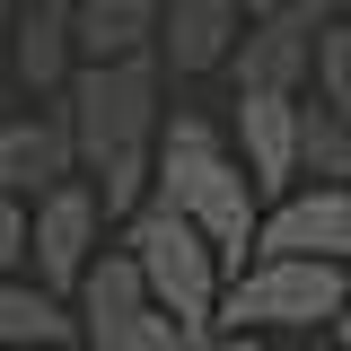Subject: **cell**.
I'll list each match as a JSON object with an SVG mask.
<instances>
[{
    "label": "cell",
    "mask_w": 351,
    "mask_h": 351,
    "mask_svg": "<svg viewBox=\"0 0 351 351\" xmlns=\"http://www.w3.org/2000/svg\"><path fill=\"white\" fill-rule=\"evenodd\" d=\"M27 272V202H0V281Z\"/></svg>",
    "instance_id": "obj_18"
},
{
    "label": "cell",
    "mask_w": 351,
    "mask_h": 351,
    "mask_svg": "<svg viewBox=\"0 0 351 351\" xmlns=\"http://www.w3.org/2000/svg\"><path fill=\"white\" fill-rule=\"evenodd\" d=\"M237 0H167L158 9V36H149V62L176 71V80H202L228 62V44H237Z\"/></svg>",
    "instance_id": "obj_9"
},
{
    "label": "cell",
    "mask_w": 351,
    "mask_h": 351,
    "mask_svg": "<svg viewBox=\"0 0 351 351\" xmlns=\"http://www.w3.org/2000/svg\"><path fill=\"white\" fill-rule=\"evenodd\" d=\"M158 62L132 53V62H80L62 80V132H71V176L97 193L106 219H132L149 202V132H158Z\"/></svg>",
    "instance_id": "obj_1"
},
{
    "label": "cell",
    "mask_w": 351,
    "mask_h": 351,
    "mask_svg": "<svg viewBox=\"0 0 351 351\" xmlns=\"http://www.w3.org/2000/svg\"><path fill=\"white\" fill-rule=\"evenodd\" d=\"M176 351H263V334H228V325H211V334H176Z\"/></svg>",
    "instance_id": "obj_19"
},
{
    "label": "cell",
    "mask_w": 351,
    "mask_h": 351,
    "mask_svg": "<svg viewBox=\"0 0 351 351\" xmlns=\"http://www.w3.org/2000/svg\"><path fill=\"white\" fill-rule=\"evenodd\" d=\"M255 255H299V263H343L351 255V193L343 184H290L255 211ZM246 255V263H255Z\"/></svg>",
    "instance_id": "obj_7"
},
{
    "label": "cell",
    "mask_w": 351,
    "mask_h": 351,
    "mask_svg": "<svg viewBox=\"0 0 351 351\" xmlns=\"http://www.w3.org/2000/svg\"><path fill=\"white\" fill-rule=\"evenodd\" d=\"M307 351H343V343H334V334H316V343H307Z\"/></svg>",
    "instance_id": "obj_21"
},
{
    "label": "cell",
    "mask_w": 351,
    "mask_h": 351,
    "mask_svg": "<svg viewBox=\"0 0 351 351\" xmlns=\"http://www.w3.org/2000/svg\"><path fill=\"white\" fill-rule=\"evenodd\" d=\"M149 202H167L211 246L219 272H237L255 255V211L263 202H255V184L237 176L219 123H202V114H158V132H149Z\"/></svg>",
    "instance_id": "obj_2"
},
{
    "label": "cell",
    "mask_w": 351,
    "mask_h": 351,
    "mask_svg": "<svg viewBox=\"0 0 351 351\" xmlns=\"http://www.w3.org/2000/svg\"><path fill=\"white\" fill-rule=\"evenodd\" d=\"M307 88H316V106L351 114V27H343V18H325V27H316V53H307Z\"/></svg>",
    "instance_id": "obj_16"
},
{
    "label": "cell",
    "mask_w": 351,
    "mask_h": 351,
    "mask_svg": "<svg viewBox=\"0 0 351 351\" xmlns=\"http://www.w3.org/2000/svg\"><path fill=\"white\" fill-rule=\"evenodd\" d=\"M167 0H71V53L80 62H132L158 36Z\"/></svg>",
    "instance_id": "obj_13"
},
{
    "label": "cell",
    "mask_w": 351,
    "mask_h": 351,
    "mask_svg": "<svg viewBox=\"0 0 351 351\" xmlns=\"http://www.w3.org/2000/svg\"><path fill=\"white\" fill-rule=\"evenodd\" d=\"M53 343H80L71 334V307L53 290H36L27 272H9L0 281V351H53Z\"/></svg>",
    "instance_id": "obj_14"
},
{
    "label": "cell",
    "mask_w": 351,
    "mask_h": 351,
    "mask_svg": "<svg viewBox=\"0 0 351 351\" xmlns=\"http://www.w3.org/2000/svg\"><path fill=\"white\" fill-rule=\"evenodd\" d=\"M9 71H18V88H27L36 106H53V97H62V80L80 71V53H71V0H18V27H9Z\"/></svg>",
    "instance_id": "obj_10"
},
{
    "label": "cell",
    "mask_w": 351,
    "mask_h": 351,
    "mask_svg": "<svg viewBox=\"0 0 351 351\" xmlns=\"http://www.w3.org/2000/svg\"><path fill=\"white\" fill-rule=\"evenodd\" d=\"M325 18H343V0H290L272 18H246L219 71L237 80V97H307V53Z\"/></svg>",
    "instance_id": "obj_5"
},
{
    "label": "cell",
    "mask_w": 351,
    "mask_h": 351,
    "mask_svg": "<svg viewBox=\"0 0 351 351\" xmlns=\"http://www.w3.org/2000/svg\"><path fill=\"white\" fill-rule=\"evenodd\" d=\"M299 176H316V184L351 176V114L316 106V97H299Z\"/></svg>",
    "instance_id": "obj_15"
},
{
    "label": "cell",
    "mask_w": 351,
    "mask_h": 351,
    "mask_svg": "<svg viewBox=\"0 0 351 351\" xmlns=\"http://www.w3.org/2000/svg\"><path fill=\"white\" fill-rule=\"evenodd\" d=\"M53 351H88V343H53Z\"/></svg>",
    "instance_id": "obj_22"
},
{
    "label": "cell",
    "mask_w": 351,
    "mask_h": 351,
    "mask_svg": "<svg viewBox=\"0 0 351 351\" xmlns=\"http://www.w3.org/2000/svg\"><path fill=\"white\" fill-rule=\"evenodd\" d=\"M123 263L141 272V299L158 307L176 334H211L219 281H228V272L211 263V246H202L167 202H141V211L123 219Z\"/></svg>",
    "instance_id": "obj_3"
},
{
    "label": "cell",
    "mask_w": 351,
    "mask_h": 351,
    "mask_svg": "<svg viewBox=\"0 0 351 351\" xmlns=\"http://www.w3.org/2000/svg\"><path fill=\"white\" fill-rule=\"evenodd\" d=\"M97 351H176V325L158 316V307H141L123 334H114V343H97Z\"/></svg>",
    "instance_id": "obj_17"
},
{
    "label": "cell",
    "mask_w": 351,
    "mask_h": 351,
    "mask_svg": "<svg viewBox=\"0 0 351 351\" xmlns=\"http://www.w3.org/2000/svg\"><path fill=\"white\" fill-rule=\"evenodd\" d=\"M71 176V132H62V106H36L18 123H0V202H36L44 184Z\"/></svg>",
    "instance_id": "obj_12"
},
{
    "label": "cell",
    "mask_w": 351,
    "mask_h": 351,
    "mask_svg": "<svg viewBox=\"0 0 351 351\" xmlns=\"http://www.w3.org/2000/svg\"><path fill=\"white\" fill-rule=\"evenodd\" d=\"M62 307H71V334L97 351V343H114L149 299H141V272L123 263V246H97V255L80 263V281H71V299H62Z\"/></svg>",
    "instance_id": "obj_11"
},
{
    "label": "cell",
    "mask_w": 351,
    "mask_h": 351,
    "mask_svg": "<svg viewBox=\"0 0 351 351\" xmlns=\"http://www.w3.org/2000/svg\"><path fill=\"white\" fill-rule=\"evenodd\" d=\"M272 9H290V0H237V18H272Z\"/></svg>",
    "instance_id": "obj_20"
},
{
    "label": "cell",
    "mask_w": 351,
    "mask_h": 351,
    "mask_svg": "<svg viewBox=\"0 0 351 351\" xmlns=\"http://www.w3.org/2000/svg\"><path fill=\"white\" fill-rule=\"evenodd\" d=\"M351 299V272L343 263H299V255H255L219 281V316L228 334H316L334 325Z\"/></svg>",
    "instance_id": "obj_4"
},
{
    "label": "cell",
    "mask_w": 351,
    "mask_h": 351,
    "mask_svg": "<svg viewBox=\"0 0 351 351\" xmlns=\"http://www.w3.org/2000/svg\"><path fill=\"white\" fill-rule=\"evenodd\" d=\"M97 246H106V211H97V193H88L80 176L44 184L36 202H27V281L36 290L71 299V281H80V263Z\"/></svg>",
    "instance_id": "obj_6"
},
{
    "label": "cell",
    "mask_w": 351,
    "mask_h": 351,
    "mask_svg": "<svg viewBox=\"0 0 351 351\" xmlns=\"http://www.w3.org/2000/svg\"><path fill=\"white\" fill-rule=\"evenodd\" d=\"M237 176L255 184V202L299 184V97H237V123L219 132Z\"/></svg>",
    "instance_id": "obj_8"
}]
</instances>
